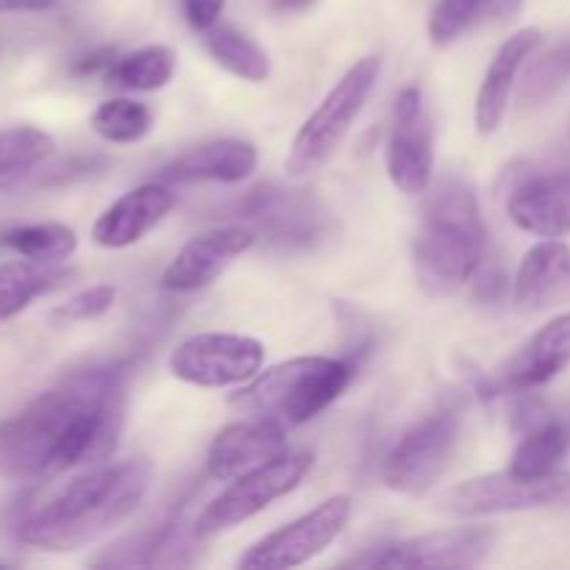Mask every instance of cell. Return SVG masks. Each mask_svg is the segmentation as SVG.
I'll return each mask as SVG.
<instances>
[{"instance_id":"83f0119b","label":"cell","mask_w":570,"mask_h":570,"mask_svg":"<svg viewBox=\"0 0 570 570\" xmlns=\"http://www.w3.org/2000/svg\"><path fill=\"white\" fill-rule=\"evenodd\" d=\"M0 245L14 250L17 256L42 265H61L70 259L78 248V237L65 223H31V226H17L0 237Z\"/></svg>"},{"instance_id":"277c9868","label":"cell","mask_w":570,"mask_h":570,"mask_svg":"<svg viewBox=\"0 0 570 570\" xmlns=\"http://www.w3.org/2000/svg\"><path fill=\"white\" fill-rule=\"evenodd\" d=\"M356 362L337 356H295L256 373L228 404L245 417L276 423L282 429L304 426L334 404L354 382Z\"/></svg>"},{"instance_id":"484cf974","label":"cell","mask_w":570,"mask_h":570,"mask_svg":"<svg viewBox=\"0 0 570 570\" xmlns=\"http://www.w3.org/2000/svg\"><path fill=\"white\" fill-rule=\"evenodd\" d=\"M204 45L212 59L223 70L237 76L239 81L262 83L271 76V59H267L265 50L232 22H215L212 28H206Z\"/></svg>"},{"instance_id":"4fadbf2b","label":"cell","mask_w":570,"mask_h":570,"mask_svg":"<svg viewBox=\"0 0 570 570\" xmlns=\"http://www.w3.org/2000/svg\"><path fill=\"white\" fill-rule=\"evenodd\" d=\"M256 232L248 226H220L195 234L181 245L176 259L161 273V287L167 293H195L209 287L223 276L245 250L254 248Z\"/></svg>"},{"instance_id":"f1b7e54d","label":"cell","mask_w":570,"mask_h":570,"mask_svg":"<svg viewBox=\"0 0 570 570\" xmlns=\"http://www.w3.org/2000/svg\"><path fill=\"white\" fill-rule=\"evenodd\" d=\"M89 126L100 139L115 145H134L145 139L154 128V111L148 104L131 98L104 100L89 117Z\"/></svg>"},{"instance_id":"ac0fdd59","label":"cell","mask_w":570,"mask_h":570,"mask_svg":"<svg viewBox=\"0 0 570 570\" xmlns=\"http://www.w3.org/2000/svg\"><path fill=\"white\" fill-rule=\"evenodd\" d=\"M570 298V248L560 239L532 245L518 267L512 301L527 315L549 312Z\"/></svg>"},{"instance_id":"7402d4cb","label":"cell","mask_w":570,"mask_h":570,"mask_svg":"<svg viewBox=\"0 0 570 570\" xmlns=\"http://www.w3.org/2000/svg\"><path fill=\"white\" fill-rule=\"evenodd\" d=\"M72 271L31 259H11L0 265V321H11L42 295L65 287Z\"/></svg>"},{"instance_id":"836d02e7","label":"cell","mask_w":570,"mask_h":570,"mask_svg":"<svg viewBox=\"0 0 570 570\" xmlns=\"http://www.w3.org/2000/svg\"><path fill=\"white\" fill-rule=\"evenodd\" d=\"M56 0H0V11H48Z\"/></svg>"},{"instance_id":"7a4b0ae2","label":"cell","mask_w":570,"mask_h":570,"mask_svg":"<svg viewBox=\"0 0 570 570\" xmlns=\"http://www.w3.org/2000/svg\"><path fill=\"white\" fill-rule=\"evenodd\" d=\"M150 482L154 468L142 456L89 468L48 504L28 512L17 527V540L53 554L83 549L128 521L148 495Z\"/></svg>"},{"instance_id":"44dd1931","label":"cell","mask_w":570,"mask_h":570,"mask_svg":"<svg viewBox=\"0 0 570 570\" xmlns=\"http://www.w3.org/2000/svg\"><path fill=\"white\" fill-rule=\"evenodd\" d=\"M239 215L259 223L265 234L278 243H306L317 232L321 209L309 195L287 189H254L250 200L239 206Z\"/></svg>"},{"instance_id":"4dcf8cb0","label":"cell","mask_w":570,"mask_h":570,"mask_svg":"<svg viewBox=\"0 0 570 570\" xmlns=\"http://www.w3.org/2000/svg\"><path fill=\"white\" fill-rule=\"evenodd\" d=\"M117 298V289L111 284H95V287L81 289L72 298H67L59 309L53 312L56 321L65 323H81V321H95V317L106 315L111 309Z\"/></svg>"},{"instance_id":"9c48e42d","label":"cell","mask_w":570,"mask_h":570,"mask_svg":"<svg viewBox=\"0 0 570 570\" xmlns=\"http://www.w3.org/2000/svg\"><path fill=\"white\" fill-rule=\"evenodd\" d=\"M265 345L248 334L204 332L173 348L167 367L173 376L193 387H232L245 384L262 371Z\"/></svg>"},{"instance_id":"3957f363","label":"cell","mask_w":570,"mask_h":570,"mask_svg":"<svg viewBox=\"0 0 570 570\" xmlns=\"http://www.w3.org/2000/svg\"><path fill=\"white\" fill-rule=\"evenodd\" d=\"M421 220L412 239V262L423 293L451 298L473 282L488 250L476 187L462 173L449 170L429 184Z\"/></svg>"},{"instance_id":"d6a6232c","label":"cell","mask_w":570,"mask_h":570,"mask_svg":"<svg viewBox=\"0 0 570 570\" xmlns=\"http://www.w3.org/2000/svg\"><path fill=\"white\" fill-rule=\"evenodd\" d=\"M226 0H181V11L195 31H206L215 26L223 14Z\"/></svg>"},{"instance_id":"cb8c5ba5","label":"cell","mask_w":570,"mask_h":570,"mask_svg":"<svg viewBox=\"0 0 570 570\" xmlns=\"http://www.w3.org/2000/svg\"><path fill=\"white\" fill-rule=\"evenodd\" d=\"M570 449V423L551 415L534 429L523 432L507 471L521 479H543L557 473Z\"/></svg>"},{"instance_id":"4316f807","label":"cell","mask_w":570,"mask_h":570,"mask_svg":"<svg viewBox=\"0 0 570 570\" xmlns=\"http://www.w3.org/2000/svg\"><path fill=\"white\" fill-rule=\"evenodd\" d=\"M176 72V53L165 45H148V48L131 50V53L111 59L109 70L104 72L106 83L128 89V92H154L170 83Z\"/></svg>"},{"instance_id":"1f68e13d","label":"cell","mask_w":570,"mask_h":570,"mask_svg":"<svg viewBox=\"0 0 570 570\" xmlns=\"http://www.w3.org/2000/svg\"><path fill=\"white\" fill-rule=\"evenodd\" d=\"M473 293H476V298L484 301V304H499L507 293L504 273H501L499 267H484L482 262V267H479L476 276H473Z\"/></svg>"},{"instance_id":"6da1fadb","label":"cell","mask_w":570,"mask_h":570,"mask_svg":"<svg viewBox=\"0 0 570 570\" xmlns=\"http://www.w3.org/2000/svg\"><path fill=\"white\" fill-rule=\"evenodd\" d=\"M122 423V373L115 367L72 373L0 421V476L42 482L72 468H98L117 451Z\"/></svg>"},{"instance_id":"9a60e30c","label":"cell","mask_w":570,"mask_h":570,"mask_svg":"<svg viewBox=\"0 0 570 570\" xmlns=\"http://www.w3.org/2000/svg\"><path fill=\"white\" fill-rule=\"evenodd\" d=\"M287 451V429L248 417V421L232 423L217 432L209 445V456H206V471L217 482H228V479L243 476Z\"/></svg>"},{"instance_id":"ba28073f","label":"cell","mask_w":570,"mask_h":570,"mask_svg":"<svg viewBox=\"0 0 570 570\" xmlns=\"http://www.w3.org/2000/svg\"><path fill=\"white\" fill-rule=\"evenodd\" d=\"M460 443V415L438 410L406 429L382 468V479L393 493L421 499L440 482Z\"/></svg>"},{"instance_id":"2e32d148","label":"cell","mask_w":570,"mask_h":570,"mask_svg":"<svg viewBox=\"0 0 570 570\" xmlns=\"http://www.w3.org/2000/svg\"><path fill=\"white\" fill-rule=\"evenodd\" d=\"M570 365V312L546 323L510 356L499 373V390L529 393L554 382Z\"/></svg>"},{"instance_id":"e575fe53","label":"cell","mask_w":570,"mask_h":570,"mask_svg":"<svg viewBox=\"0 0 570 570\" xmlns=\"http://www.w3.org/2000/svg\"><path fill=\"white\" fill-rule=\"evenodd\" d=\"M271 3L282 11H304V9H309L315 0H271Z\"/></svg>"},{"instance_id":"f546056e","label":"cell","mask_w":570,"mask_h":570,"mask_svg":"<svg viewBox=\"0 0 570 570\" xmlns=\"http://www.w3.org/2000/svg\"><path fill=\"white\" fill-rule=\"evenodd\" d=\"M570 81V39L568 42L557 45L549 53L540 56L532 67H529V76L523 81L521 100L527 106L546 104L551 95L560 92L562 87Z\"/></svg>"},{"instance_id":"d6986e66","label":"cell","mask_w":570,"mask_h":570,"mask_svg":"<svg viewBox=\"0 0 570 570\" xmlns=\"http://www.w3.org/2000/svg\"><path fill=\"white\" fill-rule=\"evenodd\" d=\"M256 161H259V156L248 139H215V142L198 145V148L167 161L159 170V181L239 184L256 170Z\"/></svg>"},{"instance_id":"ffe728a7","label":"cell","mask_w":570,"mask_h":570,"mask_svg":"<svg viewBox=\"0 0 570 570\" xmlns=\"http://www.w3.org/2000/svg\"><path fill=\"white\" fill-rule=\"evenodd\" d=\"M538 28H523V31L512 33V37L501 45L499 53L493 56L476 95V131L482 134V137L495 134L501 122H504L507 109H510L512 89H515L518 76H521V67L527 65L529 56L538 50Z\"/></svg>"},{"instance_id":"8fae6325","label":"cell","mask_w":570,"mask_h":570,"mask_svg":"<svg viewBox=\"0 0 570 570\" xmlns=\"http://www.w3.org/2000/svg\"><path fill=\"white\" fill-rule=\"evenodd\" d=\"M384 165L393 187L404 195H423L434 178V126L426 98L417 87H406L395 98Z\"/></svg>"},{"instance_id":"30bf717a","label":"cell","mask_w":570,"mask_h":570,"mask_svg":"<svg viewBox=\"0 0 570 570\" xmlns=\"http://www.w3.org/2000/svg\"><path fill=\"white\" fill-rule=\"evenodd\" d=\"M351 510H354V504H351L348 495H332L306 515L295 518L287 527L256 540L239 557L237 566L250 570H284L304 566V562L323 554L343 534V529L351 521Z\"/></svg>"},{"instance_id":"5b68a950","label":"cell","mask_w":570,"mask_h":570,"mask_svg":"<svg viewBox=\"0 0 570 570\" xmlns=\"http://www.w3.org/2000/svg\"><path fill=\"white\" fill-rule=\"evenodd\" d=\"M382 72L379 56H362L360 61L343 72L337 83L326 92V98L317 104L293 137V145L284 159V170L289 178H306L312 173L323 170L337 154L343 139L348 137L351 126L365 109L367 98L373 95Z\"/></svg>"},{"instance_id":"8992f818","label":"cell","mask_w":570,"mask_h":570,"mask_svg":"<svg viewBox=\"0 0 570 570\" xmlns=\"http://www.w3.org/2000/svg\"><path fill=\"white\" fill-rule=\"evenodd\" d=\"M309 471L312 454H306V451H287V454L243 473V476L234 479L232 488L223 490L195 518V534L198 538H215V534L228 532V529L250 521L254 515L265 512L273 501L284 499L295 488H301V482H304Z\"/></svg>"},{"instance_id":"7c38bea8","label":"cell","mask_w":570,"mask_h":570,"mask_svg":"<svg viewBox=\"0 0 570 570\" xmlns=\"http://www.w3.org/2000/svg\"><path fill=\"white\" fill-rule=\"evenodd\" d=\"M495 549V532L488 527H456L421 534L351 557L356 568H476Z\"/></svg>"},{"instance_id":"e0dca14e","label":"cell","mask_w":570,"mask_h":570,"mask_svg":"<svg viewBox=\"0 0 570 570\" xmlns=\"http://www.w3.org/2000/svg\"><path fill=\"white\" fill-rule=\"evenodd\" d=\"M507 212L523 232L546 239L566 237L570 234V167L518 184L507 200Z\"/></svg>"},{"instance_id":"603a6c76","label":"cell","mask_w":570,"mask_h":570,"mask_svg":"<svg viewBox=\"0 0 570 570\" xmlns=\"http://www.w3.org/2000/svg\"><path fill=\"white\" fill-rule=\"evenodd\" d=\"M521 6L523 0H438L429 14V39L445 48L484 22L512 20Z\"/></svg>"},{"instance_id":"5bb4252c","label":"cell","mask_w":570,"mask_h":570,"mask_svg":"<svg viewBox=\"0 0 570 570\" xmlns=\"http://www.w3.org/2000/svg\"><path fill=\"white\" fill-rule=\"evenodd\" d=\"M176 206V193L170 184H139L131 193L120 195L92 226V243L100 248L120 250L137 245L145 234L154 232Z\"/></svg>"},{"instance_id":"52a82bcc","label":"cell","mask_w":570,"mask_h":570,"mask_svg":"<svg viewBox=\"0 0 570 570\" xmlns=\"http://www.w3.org/2000/svg\"><path fill=\"white\" fill-rule=\"evenodd\" d=\"M566 504H570V473L521 479L510 471H495L445 490L438 510L451 518H488Z\"/></svg>"},{"instance_id":"d4e9b609","label":"cell","mask_w":570,"mask_h":570,"mask_svg":"<svg viewBox=\"0 0 570 570\" xmlns=\"http://www.w3.org/2000/svg\"><path fill=\"white\" fill-rule=\"evenodd\" d=\"M56 139L37 126H11L0 131V193L20 187L39 165L53 156Z\"/></svg>"}]
</instances>
